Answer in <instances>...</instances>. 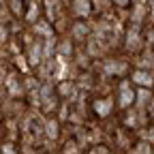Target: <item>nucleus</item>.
<instances>
[{
	"mask_svg": "<svg viewBox=\"0 0 154 154\" xmlns=\"http://www.w3.org/2000/svg\"><path fill=\"white\" fill-rule=\"evenodd\" d=\"M131 79L135 82V84H139V86H148V88H152L154 86V77L150 75V73H146V71H135L133 75H131Z\"/></svg>",
	"mask_w": 154,
	"mask_h": 154,
	"instance_id": "obj_4",
	"label": "nucleus"
},
{
	"mask_svg": "<svg viewBox=\"0 0 154 154\" xmlns=\"http://www.w3.org/2000/svg\"><path fill=\"white\" fill-rule=\"evenodd\" d=\"M131 152H152V148H150V143H135L131 148Z\"/></svg>",
	"mask_w": 154,
	"mask_h": 154,
	"instance_id": "obj_7",
	"label": "nucleus"
},
{
	"mask_svg": "<svg viewBox=\"0 0 154 154\" xmlns=\"http://www.w3.org/2000/svg\"><path fill=\"white\" fill-rule=\"evenodd\" d=\"M73 11L79 17H88L92 13V2L90 0H73Z\"/></svg>",
	"mask_w": 154,
	"mask_h": 154,
	"instance_id": "obj_6",
	"label": "nucleus"
},
{
	"mask_svg": "<svg viewBox=\"0 0 154 154\" xmlns=\"http://www.w3.org/2000/svg\"><path fill=\"white\" fill-rule=\"evenodd\" d=\"M113 107H116V101L109 99V96H101V99H94L92 101V109H94V113L99 116V118H107V116H111Z\"/></svg>",
	"mask_w": 154,
	"mask_h": 154,
	"instance_id": "obj_1",
	"label": "nucleus"
},
{
	"mask_svg": "<svg viewBox=\"0 0 154 154\" xmlns=\"http://www.w3.org/2000/svg\"><path fill=\"white\" fill-rule=\"evenodd\" d=\"M43 7H45V13H47V19H49V22H54L56 15L62 11L60 0H43Z\"/></svg>",
	"mask_w": 154,
	"mask_h": 154,
	"instance_id": "obj_5",
	"label": "nucleus"
},
{
	"mask_svg": "<svg viewBox=\"0 0 154 154\" xmlns=\"http://www.w3.org/2000/svg\"><path fill=\"white\" fill-rule=\"evenodd\" d=\"M133 101H135V92L131 88V82L124 79L120 84V88H118V101H116V105L122 107V109H126L128 105H133Z\"/></svg>",
	"mask_w": 154,
	"mask_h": 154,
	"instance_id": "obj_2",
	"label": "nucleus"
},
{
	"mask_svg": "<svg viewBox=\"0 0 154 154\" xmlns=\"http://www.w3.org/2000/svg\"><path fill=\"white\" fill-rule=\"evenodd\" d=\"M113 2L118 5V7H128V5H131V0H113Z\"/></svg>",
	"mask_w": 154,
	"mask_h": 154,
	"instance_id": "obj_10",
	"label": "nucleus"
},
{
	"mask_svg": "<svg viewBox=\"0 0 154 154\" xmlns=\"http://www.w3.org/2000/svg\"><path fill=\"white\" fill-rule=\"evenodd\" d=\"M0 152H17V146L15 143H2L0 146Z\"/></svg>",
	"mask_w": 154,
	"mask_h": 154,
	"instance_id": "obj_8",
	"label": "nucleus"
},
{
	"mask_svg": "<svg viewBox=\"0 0 154 154\" xmlns=\"http://www.w3.org/2000/svg\"><path fill=\"white\" fill-rule=\"evenodd\" d=\"M90 152H109V148H107L105 143H99V146H92Z\"/></svg>",
	"mask_w": 154,
	"mask_h": 154,
	"instance_id": "obj_9",
	"label": "nucleus"
},
{
	"mask_svg": "<svg viewBox=\"0 0 154 154\" xmlns=\"http://www.w3.org/2000/svg\"><path fill=\"white\" fill-rule=\"evenodd\" d=\"M41 9H43L41 0H24V19L30 22V24L38 22V17H41Z\"/></svg>",
	"mask_w": 154,
	"mask_h": 154,
	"instance_id": "obj_3",
	"label": "nucleus"
}]
</instances>
